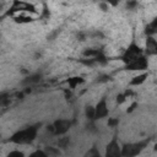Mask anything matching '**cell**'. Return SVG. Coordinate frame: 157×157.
I'll return each mask as SVG.
<instances>
[{
    "instance_id": "cell-3",
    "label": "cell",
    "mask_w": 157,
    "mask_h": 157,
    "mask_svg": "<svg viewBox=\"0 0 157 157\" xmlns=\"http://www.w3.org/2000/svg\"><path fill=\"white\" fill-rule=\"evenodd\" d=\"M142 55H144L142 49H141L136 43H131V44L128 47V49L124 52L121 59L124 60L125 64H129V63H131L132 60H135V59H137V58H140V56H142Z\"/></svg>"
},
{
    "instance_id": "cell-2",
    "label": "cell",
    "mask_w": 157,
    "mask_h": 157,
    "mask_svg": "<svg viewBox=\"0 0 157 157\" xmlns=\"http://www.w3.org/2000/svg\"><path fill=\"white\" fill-rule=\"evenodd\" d=\"M147 141L139 142H129L121 147V157H135L141 153V151L146 147Z\"/></svg>"
},
{
    "instance_id": "cell-19",
    "label": "cell",
    "mask_w": 157,
    "mask_h": 157,
    "mask_svg": "<svg viewBox=\"0 0 157 157\" xmlns=\"http://www.w3.org/2000/svg\"><path fill=\"white\" fill-rule=\"evenodd\" d=\"M119 124V119H117V118H114V119H109L108 120V125L110 126V128H114V126H117Z\"/></svg>"
},
{
    "instance_id": "cell-17",
    "label": "cell",
    "mask_w": 157,
    "mask_h": 157,
    "mask_svg": "<svg viewBox=\"0 0 157 157\" xmlns=\"http://www.w3.org/2000/svg\"><path fill=\"white\" fill-rule=\"evenodd\" d=\"M28 157H48L47 153L44 152V150H36L33 151Z\"/></svg>"
},
{
    "instance_id": "cell-20",
    "label": "cell",
    "mask_w": 157,
    "mask_h": 157,
    "mask_svg": "<svg viewBox=\"0 0 157 157\" xmlns=\"http://www.w3.org/2000/svg\"><path fill=\"white\" fill-rule=\"evenodd\" d=\"M4 7H5V2H0V12L4 10Z\"/></svg>"
},
{
    "instance_id": "cell-10",
    "label": "cell",
    "mask_w": 157,
    "mask_h": 157,
    "mask_svg": "<svg viewBox=\"0 0 157 157\" xmlns=\"http://www.w3.org/2000/svg\"><path fill=\"white\" fill-rule=\"evenodd\" d=\"M44 152L47 153L48 157H59L61 155V151L59 147H53V146H48L44 148Z\"/></svg>"
},
{
    "instance_id": "cell-8",
    "label": "cell",
    "mask_w": 157,
    "mask_h": 157,
    "mask_svg": "<svg viewBox=\"0 0 157 157\" xmlns=\"http://www.w3.org/2000/svg\"><path fill=\"white\" fill-rule=\"evenodd\" d=\"M157 52V43H156V39L153 37H148L147 40H146V53L150 54V55H153L156 54Z\"/></svg>"
},
{
    "instance_id": "cell-5",
    "label": "cell",
    "mask_w": 157,
    "mask_h": 157,
    "mask_svg": "<svg viewBox=\"0 0 157 157\" xmlns=\"http://www.w3.org/2000/svg\"><path fill=\"white\" fill-rule=\"evenodd\" d=\"M71 128V121L69 119H58L52 124L53 134L55 135H65Z\"/></svg>"
},
{
    "instance_id": "cell-11",
    "label": "cell",
    "mask_w": 157,
    "mask_h": 157,
    "mask_svg": "<svg viewBox=\"0 0 157 157\" xmlns=\"http://www.w3.org/2000/svg\"><path fill=\"white\" fill-rule=\"evenodd\" d=\"M83 157H102V155H101L99 150L96 146H92L88 151H86V153H85Z\"/></svg>"
},
{
    "instance_id": "cell-13",
    "label": "cell",
    "mask_w": 157,
    "mask_h": 157,
    "mask_svg": "<svg viewBox=\"0 0 157 157\" xmlns=\"http://www.w3.org/2000/svg\"><path fill=\"white\" fill-rule=\"evenodd\" d=\"M66 82L69 83V86L71 87V88H75L78 83H81V82H83V78L82 77H70V78H67L66 80Z\"/></svg>"
},
{
    "instance_id": "cell-16",
    "label": "cell",
    "mask_w": 157,
    "mask_h": 157,
    "mask_svg": "<svg viewBox=\"0 0 157 157\" xmlns=\"http://www.w3.org/2000/svg\"><path fill=\"white\" fill-rule=\"evenodd\" d=\"M9 103H10V97H9V94L1 93V94H0V107H5V105H7Z\"/></svg>"
},
{
    "instance_id": "cell-15",
    "label": "cell",
    "mask_w": 157,
    "mask_h": 157,
    "mask_svg": "<svg viewBox=\"0 0 157 157\" xmlns=\"http://www.w3.org/2000/svg\"><path fill=\"white\" fill-rule=\"evenodd\" d=\"M85 114H86V117H87L90 120H94V107L87 105V107H86V110H85Z\"/></svg>"
},
{
    "instance_id": "cell-18",
    "label": "cell",
    "mask_w": 157,
    "mask_h": 157,
    "mask_svg": "<svg viewBox=\"0 0 157 157\" xmlns=\"http://www.w3.org/2000/svg\"><path fill=\"white\" fill-rule=\"evenodd\" d=\"M6 157H25L23 152L22 151H18V150H13V151H10L7 153Z\"/></svg>"
},
{
    "instance_id": "cell-14",
    "label": "cell",
    "mask_w": 157,
    "mask_h": 157,
    "mask_svg": "<svg viewBox=\"0 0 157 157\" xmlns=\"http://www.w3.org/2000/svg\"><path fill=\"white\" fill-rule=\"evenodd\" d=\"M147 78V74H142V75H139V76H135L131 81H130V85H134V86H136V85H140V83H142Z\"/></svg>"
},
{
    "instance_id": "cell-4",
    "label": "cell",
    "mask_w": 157,
    "mask_h": 157,
    "mask_svg": "<svg viewBox=\"0 0 157 157\" xmlns=\"http://www.w3.org/2000/svg\"><path fill=\"white\" fill-rule=\"evenodd\" d=\"M104 157H121V147L118 142L117 136H114L107 145Z\"/></svg>"
},
{
    "instance_id": "cell-9",
    "label": "cell",
    "mask_w": 157,
    "mask_h": 157,
    "mask_svg": "<svg viewBox=\"0 0 157 157\" xmlns=\"http://www.w3.org/2000/svg\"><path fill=\"white\" fill-rule=\"evenodd\" d=\"M39 81H40V75L34 74V75H31V76H28L27 78H25L21 83H22V85H25V86H31V85L38 83Z\"/></svg>"
},
{
    "instance_id": "cell-6",
    "label": "cell",
    "mask_w": 157,
    "mask_h": 157,
    "mask_svg": "<svg viewBox=\"0 0 157 157\" xmlns=\"http://www.w3.org/2000/svg\"><path fill=\"white\" fill-rule=\"evenodd\" d=\"M109 110H108V105H107V101L103 97L94 107V119H102L105 118L108 115Z\"/></svg>"
},
{
    "instance_id": "cell-7",
    "label": "cell",
    "mask_w": 157,
    "mask_h": 157,
    "mask_svg": "<svg viewBox=\"0 0 157 157\" xmlns=\"http://www.w3.org/2000/svg\"><path fill=\"white\" fill-rule=\"evenodd\" d=\"M146 67H147V60L144 55L132 60L131 63L126 64V69H129V70H144Z\"/></svg>"
},
{
    "instance_id": "cell-1",
    "label": "cell",
    "mask_w": 157,
    "mask_h": 157,
    "mask_svg": "<svg viewBox=\"0 0 157 157\" xmlns=\"http://www.w3.org/2000/svg\"><path fill=\"white\" fill-rule=\"evenodd\" d=\"M39 126H40L39 124L25 126L23 129L17 130L16 132H13L11 135V137L9 139V141L12 142V144H16V145H28V144H32L34 141V139L37 137Z\"/></svg>"
},
{
    "instance_id": "cell-12",
    "label": "cell",
    "mask_w": 157,
    "mask_h": 157,
    "mask_svg": "<svg viewBox=\"0 0 157 157\" xmlns=\"http://www.w3.org/2000/svg\"><path fill=\"white\" fill-rule=\"evenodd\" d=\"M69 144H70V137H69V136L63 135V136L59 137V140H58V147H59V148H66V147L69 146Z\"/></svg>"
}]
</instances>
